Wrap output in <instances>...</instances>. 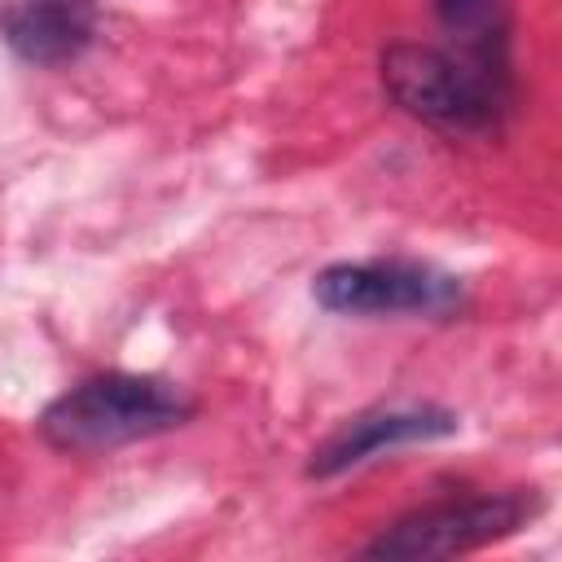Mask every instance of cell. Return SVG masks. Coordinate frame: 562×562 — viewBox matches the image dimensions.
Returning <instances> with one entry per match:
<instances>
[{
  "instance_id": "obj_6",
  "label": "cell",
  "mask_w": 562,
  "mask_h": 562,
  "mask_svg": "<svg viewBox=\"0 0 562 562\" xmlns=\"http://www.w3.org/2000/svg\"><path fill=\"white\" fill-rule=\"evenodd\" d=\"M452 430H457V417L448 408H435V404L373 408V413H360L347 426H338L312 452V465L307 470L316 479H329V474H342V470L369 461L382 448H400V443H417V439H439V435H452Z\"/></svg>"
},
{
  "instance_id": "obj_7",
  "label": "cell",
  "mask_w": 562,
  "mask_h": 562,
  "mask_svg": "<svg viewBox=\"0 0 562 562\" xmlns=\"http://www.w3.org/2000/svg\"><path fill=\"white\" fill-rule=\"evenodd\" d=\"M435 18L452 40V57L509 101V9L505 0H435Z\"/></svg>"
},
{
  "instance_id": "obj_4",
  "label": "cell",
  "mask_w": 562,
  "mask_h": 562,
  "mask_svg": "<svg viewBox=\"0 0 562 562\" xmlns=\"http://www.w3.org/2000/svg\"><path fill=\"white\" fill-rule=\"evenodd\" d=\"M527 518H531V501L518 492L443 501L400 518L378 540H369L364 553L369 558H452V553L492 544L501 536H514Z\"/></svg>"
},
{
  "instance_id": "obj_1",
  "label": "cell",
  "mask_w": 562,
  "mask_h": 562,
  "mask_svg": "<svg viewBox=\"0 0 562 562\" xmlns=\"http://www.w3.org/2000/svg\"><path fill=\"white\" fill-rule=\"evenodd\" d=\"M189 417L193 400L176 382L140 373H101L61 391L44 408L40 435L61 452H105L176 430Z\"/></svg>"
},
{
  "instance_id": "obj_5",
  "label": "cell",
  "mask_w": 562,
  "mask_h": 562,
  "mask_svg": "<svg viewBox=\"0 0 562 562\" xmlns=\"http://www.w3.org/2000/svg\"><path fill=\"white\" fill-rule=\"evenodd\" d=\"M97 31V0H0V40L31 66L75 61Z\"/></svg>"
},
{
  "instance_id": "obj_2",
  "label": "cell",
  "mask_w": 562,
  "mask_h": 562,
  "mask_svg": "<svg viewBox=\"0 0 562 562\" xmlns=\"http://www.w3.org/2000/svg\"><path fill=\"white\" fill-rule=\"evenodd\" d=\"M382 88L404 114L452 136L492 132L501 110L509 105L452 53L430 44H391L382 53Z\"/></svg>"
},
{
  "instance_id": "obj_3",
  "label": "cell",
  "mask_w": 562,
  "mask_h": 562,
  "mask_svg": "<svg viewBox=\"0 0 562 562\" xmlns=\"http://www.w3.org/2000/svg\"><path fill=\"white\" fill-rule=\"evenodd\" d=\"M312 294L338 316H439L461 303V285L452 277L400 259L334 263L312 281Z\"/></svg>"
}]
</instances>
